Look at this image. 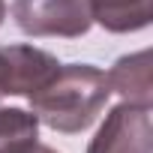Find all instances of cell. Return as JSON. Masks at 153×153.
Segmentation results:
<instances>
[{"mask_svg": "<svg viewBox=\"0 0 153 153\" xmlns=\"http://www.w3.org/2000/svg\"><path fill=\"white\" fill-rule=\"evenodd\" d=\"M3 18H6V0H0V24H3Z\"/></svg>", "mask_w": 153, "mask_h": 153, "instance_id": "9", "label": "cell"}, {"mask_svg": "<svg viewBox=\"0 0 153 153\" xmlns=\"http://www.w3.org/2000/svg\"><path fill=\"white\" fill-rule=\"evenodd\" d=\"M108 75L111 93H120L123 102L132 105H153V81H150V51L141 48L135 54H123Z\"/></svg>", "mask_w": 153, "mask_h": 153, "instance_id": "5", "label": "cell"}, {"mask_svg": "<svg viewBox=\"0 0 153 153\" xmlns=\"http://www.w3.org/2000/svg\"><path fill=\"white\" fill-rule=\"evenodd\" d=\"M6 96V90H3V78H0V99H3Z\"/></svg>", "mask_w": 153, "mask_h": 153, "instance_id": "10", "label": "cell"}, {"mask_svg": "<svg viewBox=\"0 0 153 153\" xmlns=\"http://www.w3.org/2000/svg\"><path fill=\"white\" fill-rule=\"evenodd\" d=\"M24 153H57V150H54V147H48V144H39V141H36V144H33L30 150H24Z\"/></svg>", "mask_w": 153, "mask_h": 153, "instance_id": "8", "label": "cell"}, {"mask_svg": "<svg viewBox=\"0 0 153 153\" xmlns=\"http://www.w3.org/2000/svg\"><path fill=\"white\" fill-rule=\"evenodd\" d=\"M108 96H111V84L99 66H90V63L63 66L60 63V69L27 99H30L36 120H42L54 132L75 135V132H84L87 126H93V120L102 114Z\"/></svg>", "mask_w": 153, "mask_h": 153, "instance_id": "1", "label": "cell"}, {"mask_svg": "<svg viewBox=\"0 0 153 153\" xmlns=\"http://www.w3.org/2000/svg\"><path fill=\"white\" fill-rule=\"evenodd\" d=\"M39 141V120L24 108H0V153H24Z\"/></svg>", "mask_w": 153, "mask_h": 153, "instance_id": "7", "label": "cell"}, {"mask_svg": "<svg viewBox=\"0 0 153 153\" xmlns=\"http://www.w3.org/2000/svg\"><path fill=\"white\" fill-rule=\"evenodd\" d=\"M87 153H153V120L147 105L120 102L87 144Z\"/></svg>", "mask_w": 153, "mask_h": 153, "instance_id": "3", "label": "cell"}, {"mask_svg": "<svg viewBox=\"0 0 153 153\" xmlns=\"http://www.w3.org/2000/svg\"><path fill=\"white\" fill-rule=\"evenodd\" d=\"M87 6L108 33H135L153 21V0H87Z\"/></svg>", "mask_w": 153, "mask_h": 153, "instance_id": "6", "label": "cell"}, {"mask_svg": "<svg viewBox=\"0 0 153 153\" xmlns=\"http://www.w3.org/2000/svg\"><path fill=\"white\" fill-rule=\"evenodd\" d=\"M12 18L27 36L60 39H78L93 24L87 0H15Z\"/></svg>", "mask_w": 153, "mask_h": 153, "instance_id": "2", "label": "cell"}, {"mask_svg": "<svg viewBox=\"0 0 153 153\" xmlns=\"http://www.w3.org/2000/svg\"><path fill=\"white\" fill-rule=\"evenodd\" d=\"M60 69V60L36 45H0V78L6 96H30Z\"/></svg>", "mask_w": 153, "mask_h": 153, "instance_id": "4", "label": "cell"}]
</instances>
